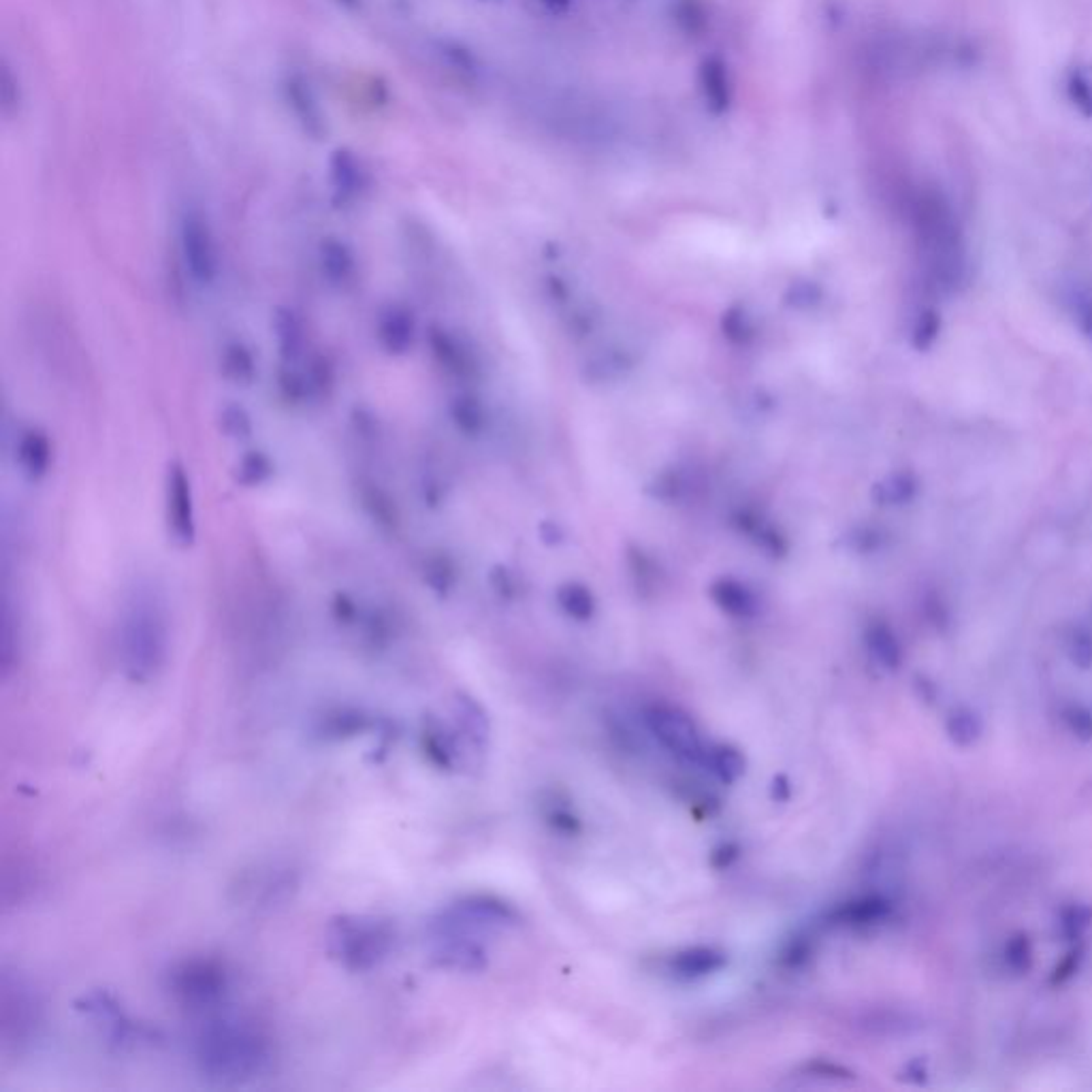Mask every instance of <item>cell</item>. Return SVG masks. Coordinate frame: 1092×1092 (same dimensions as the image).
I'll use <instances>...</instances> for the list:
<instances>
[{
    "mask_svg": "<svg viewBox=\"0 0 1092 1092\" xmlns=\"http://www.w3.org/2000/svg\"><path fill=\"white\" fill-rule=\"evenodd\" d=\"M199 1063L210 1077L239 1082L265 1063V1043L239 1022H212L199 1039Z\"/></svg>",
    "mask_w": 1092,
    "mask_h": 1092,
    "instance_id": "obj_1",
    "label": "cell"
},
{
    "mask_svg": "<svg viewBox=\"0 0 1092 1092\" xmlns=\"http://www.w3.org/2000/svg\"><path fill=\"white\" fill-rule=\"evenodd\" d=\"M167 626L156 597L140 591L122 624V658L133 679H149L165 660Z\"/></svg>",
    "mask_w": 1092,
    "mask_h": 1092,
    "instance_id": "obj_2",
    "label": "cell"
},
{
    "mask_svg": "<svg viewBox=\"0 0 1092 1092\" xmlns=\"http://www.w3.org/2000/svg\"><path fill=\"white\" fill-rule=\"evenodd\" d=\"M390 939L393 935L384 922L367 917L340 919L331 935L336 953L350 969H370L381 962L390 948Z\"/></svg>",
    "mask_w": 1092,
    "mask_h": 1092,
    "instance_id": "obj_3",
    "label": "cell"
},
{
    "mask_svg": "<svg viewBox=\"0 0 1092 1092\" xmlns=\"http://www.w3.org/2000/svg\"><path fill=\"white\" fill-rule=\"evenodd\" d=\"M180 248L192 280L207 286L218 278V248L207 216L188 207L180 218Z\"/></svg>",
    "mask_w": 1092,
    "mask_h": 1092,
    "instance_id": "obj_4",
    "label": "cell"
},
{
    "mask_svg": "<svg viewBox=\"0 0 1092 1092\" xmlns=\"http://www.w3.org/2000/svg\"><path fill=\"white\" fill-rule=\"evenodd\" d=\"M647 728L666 749L687 762L705 760V745L692 717L674 707H651L645 712Z\"/></svg>",
    "mask_w": 1092,
    "mask_h": 1092,
    "instance_id": "obj_5",
    "label": "cell"
},
{
    "mask_svg": "<svg viewBox=\"0 0 1092 1092\" xmlns=\"http://www.w3.org/2000/svg\"><path fill=\"white\" fill-rule=\"evenodd\" d=\"M282 99L295 124L309 140L323 142L329 135V118L309 77L289 71L282 79Z\"/></svg>",
    "mask_w": 1092,
    "mask_h": 1092,
    "instance_id": "obj_6",
    "label": "cell"
},
{
    "mask_svg": "<svg viewBox=\"0 0 1092 1092\" xmlns=\"http://www.w3.org/2000/svg\"><path fill=\"white\" fill-rule=\"evenodd\" d=\"M167 525L169 534L180 546H188L197 536V523H194V500L190 476L182 464H171L167 472Z\"/></svg>",
    "mask_w": 1092,
    "mask_h": 1092,
    "instance_id": "obj_7",
    "label": "cell"
},
{
    "mask_svg": "<svg viewBox=\"0 0 1092 1092\" xmlns=\"http://www.w3.org/2000/svg\"><path fill=\"white\" fill-rule=\"evenodd\" d=\"M327 174L333 201L338 205L354 203L367 188V171L363 169L361 158L348 147L333 149L329 156Z\"/></svg>",
    "mask_w": 1092,
    "mask_h": 1092,
    "instance_id": "obj_8",
    "label": "cell"
},
{
    "mask_svg": "<svg viewBox=\"0 0 1092 1092\" xmlns=\"http://www.w3.org/2000/svg\"><path fill=\"white\" fill-rule=\"evenodd\" d=\"M174 988L183 1001L192 1005H210L221 998L224 977L210 964H188L174 975Z\"/></svg>",
    "mask_w": 1092,
    "mask_h": 1092,
    "instance_id": "obj_9",
    "label": "cell"
},
{
    "mask_svg": "<svg viewBox=\"0 0 1092 1092\" xmlns=\"http://www.w3.org/2000/svg\"><path fill=\"white\" fill-rule=\"evenodd\" d=\"M378 338L388 354H404L414 340V318L401 305H388L378 320Z\"/></svg>",
    "mask_w": 1092,
    "mask_h": 1092,
    "instance_id": "obj_10",
    "label": "cell"
},
{
    "mask_svg": "<svg viewBox=\"0 0 1092 1092\" xmlns=\"http://www.w3.org/2000/svg\"><path fill=\"white\" fill-rule=\"evenodd\" d=\"M16 453H18L16 457L21 472H24L30 480H41L50 472L52 442L48 438V433H43L39 429H28L20 438Z\"/></svg>",
    "mask_w": 1092,
    "mask_h": 1092,
    "instance_id": "obj_11",
    "label": "cell"
},
{
    "mask_svg": "<svg viewBox=\"0 0 1092 1092\" xmlns=\"http://www.w3.org/2000/svg\"><path fill=\"white\" fill-rule=\"evenodd\" d=\"M726 964H728L726 951H721L717 948L696 946L674 953L670 960V969L681 977H707L721 971Z\"/></svg>",
    "mask_w": 1092,
    "mask_h": 1092,
    "instance_id": "obj_12",
    "label": "cell"
},
{
    "mask_svg": "<svg viewBox=\"0 0 1092 1092\" xmlns=\"http://www.w3.org/2000/svg\"><path fill=\"white\" fill-rule=\"evenodd\" d=\"M320 267L333 284H344L354 273L352 250L336 237L325 239L320 244Z\"/></svg>",
    "mask_w": 1092,
    "mask_h": 1092,
    "instance_id": "obj_13",
    "label": "cell"
},
{
    "mask_svg": "<svg viewBox=\"0 0 1092 1092\" xmlns=\"http://www.w3.org/2000/svg\"><path fill=\"white\" fill-rule=\"evenodd\" d=\"M705 762L708 764L710 773L719 781H723V784H737L747 770L745 755L737 749V747H730V745H717L712 747V749H707Z\"/></svg>",
    "mask_w": 1092,
    "mask_h": 1092,
    "instance_id": "obj_14",
    "label": "cell"
},
{
    "mask_svg": "<svg viewBox=\"0 0 1092 1092\" xmlns=\"http://www.w3.org/2000/svg\"><path fill=\"white\" fill-rule=\"evenodd\" d=\"M886 913H888V907L881 899H860L838 907V910L832 911V919L841 924L858 926V924L877 922V919H881Z\"/></svg>",
    "mask_w": 1092,
    "mask_h": 1092,
    "instance_id": "obj_15",
    "label": "cell"
},
{
    "mask_svg": "<svg viewBox=\"0 0 1092 1092\" xmlns=\"http://www.w3.org/2000/svg\"><path fill=\"white\" fill-rule=\"evenodd\" d=\"M222 367L226 378H231V381L237 384L248 386L252 381H255V374H257L255 354H252L244 344H231V346L226 348Z\"/></svg>",
    "mask_w": 1092,
    "mask_h": 1092,
    "instance_id": "obj_16",
    "label": "cell"
},
{
    "mask_svg": "<svg viewBox=\"0 0 1092 1092\" xmlns=\"http://www.w3.org/2000/svg\"><path fill=\"white\" fill-rule=\"evenodd\" d=\"M275 331H278V344H280V352L286 361H295L299 354H302V344H303V336H302V325H299V320L293 312L289 309H282L275 318Z\"/></svg>",
    "mask_w": 1092,
    "mask_h": 1092,
    "instance_id": "obj_17",
    "label": "cell"
},
{
    "mask_svg": "<svg viewBox=\"0 0 1092 1092\" xmlns=\"http://www.w3.org/2000/svg\"><path fill=\"white\" fill-rule=\"evenodd\" d=\"M271 474H273L271 459L261 451H252L244 455L237 465V480L246 487H259L265 480H269Z\"/></svg>",
    "mask_w": 1092,
    "mask_h": 1092,
    "instance_id": "obj_18",
    "label": "cell"
},
{
    "mask_svg": "<svg viewBox=\"0 0 1092 1092\" xmlns=\"http://www.w3.org/2000/svg\"><path fill=\"white\" fill-rule=\"evenodd\" d=\"M869 647L881 666H886V668H899L901 649H899V642H896V638L890 634V629L886 627L870 629Z\"/></svg>",
    "mask_w": 1092,
    "mask_h": 1092,
    "instance_id": "obj_19",
    "label": "cell"
},
{
    "mask_svg": "<svg viewBox=\"0 0 1092 1092\" xmlns=\"http://www.w3.org/2000/svg\"><path fill=\"white\" fill-rule=\"evenodd\" d=\"M221 419H222V429L228 438L246 440L252 435V419L241 406H226L221 414Z\"/></svg>",
    "mask_w": 1092,
    "mask_h": 1092,
    "instance_id": "obj_20",
    "label": "cell"
},
{
    "mask_svg": "<svg viewBox=\"0 0 1092 1092\" xmlns=\"http://www.w3.org/2000/svg\"><path fill=\"white\" fill-rule=\"evenodd\" d=\"M939 331H941V318H939L935 309H926V312L919 314L915 331H913L915 348L926 350V348L933 346V344L939 338Z\"/></svg>",
    "mask_w": 1092,
    "mask_h": 1092,
    "instance_id": "obj_21",
    "label": "cell"
},
{
    "mask_svg": "<svg viewBox=\"0 0 1092 1092\" xmlns=\"http://www.w3.org/2000/svg\"><path fill=\"white\" fill-rule=\"evenodd\" d=\"M462 719L465 723V730L469 732V737H474L476 741H485L487 739V732H489V723L485 712L482 708L474 703V700H462Z\"/></svg>",
    "mask_w": 1092,
    "mask_h": 1092,
    "instance_id": "obj_22",
    "label": "cell"
},
{
    "mask_svg": "<svg viewBox=\"0 0 1092 1092\" xmlns=\"http://www.w3.org/2000/svg\"><path fill=\"white\" fill-rule=\"evenodd\" d=\"M977 732H980V723H977L973 712H956L950 721V734L960 745L975 741Z\"/></svg>",
    "mask_w": 1092,
    "mask_h": 1092,
    "instance_id": "obj_23",
    "label": "cell"
},
{
    "mask_svg": "<svg viewBox=\"0 0 1092 1092\" xmlns=\"http://www.w3.org/2000/svg\"><path fill=\"white\" fill-rule=\"evenodd\" d=\"M1072 302H1073V314L1077 320V327L1082 329L1084 336L1092 342V295L1088 291H1077Z\"/></svg>",
    "mask_w": 1092,
    "mask_h": 1092,
    "instance_id": "obj_24",
    "label": "cell"
},
{
    "mask_svg": "<svg viewBox=\"0 0 1092 1092\" xmlns=\"http://www.w3.org/2000/svg\"><path fill=\"white\" fill-rule=\"evenodd\" d=\"M18 86H20V84H18V79H16L14 75H11V66L5 64V68H3V86H0V90H3V113H5L7 118L11 116V113H14L16 107H20V102H21V92H20V90H16V95H11V90L18 88Z\"/></svg>",
    "mask_w": 1092,
    "mask_h": 1092,
    "instance_id": "obj_25",
    "label": "cell"
},
{
    "mask_svg": "<svg viewBox=\"0 0 1092 1092\" xmlns=\"http://www.w3.org/2000/svg\"><path fill=\"white\" fill-rule=\"evenodd\" d=\"M1072 658L1082 668L1092 662V636L1086 629H1077L1072 638Z\"/></svg>",
    "mask_w": 1092,
    "mask_h": 1092,
    "instance_id": "obj_26",
    "label": "cell"
},
{
    "mask_svg": "<svg viewBox=\"0 0 1092 1092\" xmlns=\"http://www.w3.org/2000/svg\"><path fill=\"white\" fill-rule=\"evenodd\" d=\"M723 75L717 66H707V95L710 97V101H715L717 105H723L726 102V86H723Z\"/></svg>",
    "mask_w": 1092,
    "mask_h": 1092,
    "instance_id": "obj_27",
    "label": "cell"
},
{
    "mask_svg": "<svg viewBox=\"0 0 1092 1092\" xmlns=\"http://www.w3.org/2000/svg\"><path fill=\"white\" fill-rule=\"evenodd\" d=\"M340 7H344L346 11H359L363 7L365 0H336Z\"/></svg>",
    "mask_w": 1092,
    "mask_h": 1092,
    "instance_id": "obj_28",
    "label": "cell"
},
{
    "mask_svg": "<svg viewBox=\"0 0 1092 1092\" xmlns=\"http://www.w3.org/2000/svg\"><path fill=\"white\" fill-rule=\"evenodd\" d=\"M545 3H548L550 7H563L568 5V0H545Z\"/></svg>",
    "mask_w": 1092,
    "mask_h": 1092,
    "instance_id": "obj_29",
    "label": "cell"
}]
</instances>
